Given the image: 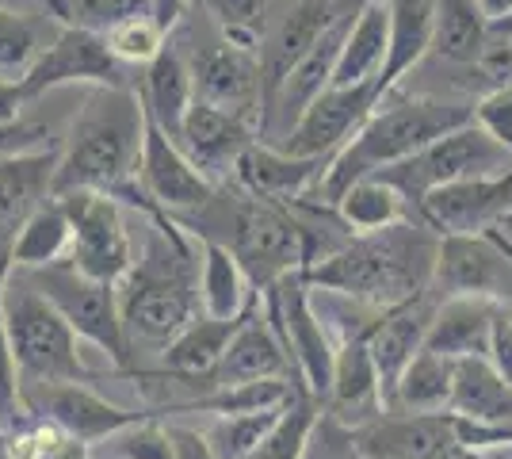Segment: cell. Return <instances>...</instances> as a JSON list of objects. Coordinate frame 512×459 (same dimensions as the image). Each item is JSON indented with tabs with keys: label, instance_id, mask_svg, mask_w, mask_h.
<instances>
[{
	"label": "cell",
	"instance_id": "cell-1",
	"mask_svg": "<svg viewBox=\"0 0 512 459\" xmlns=\"http://www.w3.org/2000/svg\"><path fill=\"white\" fill-rule=\"evenodd\" d=\"M440 234L417 219L394 222L375 234H352L341 249L306 268V284L352 303L390 310L432 291Z\"/></svg>",
	"mask_w": 512,
	"mask_h": 459
},
{
	"label": "cell",
	"instance_id": "cell-2",
	"mask_svg": "<svg viewBox=\"0 0 512 459\" xmlns=\"http://www.w3.org/2000/svg\"><path fill=\"white\" fill-rule=\"evenodd\" d=\"M150 234L142 257H134V268L119 284V314L127 329L130 349L165 352L203 314L199 306V261L184 226L172 219L169 211L146 215Z\"/></svg>",
	"mask_w": 512,
	"mask_h": 459
},
{
	"label": "cell",
	"instance_id": "cell-3",
	"mask_svg": "<svg viewBox=\"0 0 512 459\" xmlns=\"http://www.w3.org/2000/svg\"><path fill=\"white\" fill-rule=\"evenodd\" d=\"M176 222L199 234V241L226 245L241 261L256 291H268L283 276L306 272V264H310L306 222L295 219L291 207H283V203L245 192L237 180L218 184L207 207H199L192 215H176Z\"/></svg>",
	"mask_w": 512,
	"mask_h": 459
},
{
	"label": "cell",
	"instance_id": "cell-4",
	"mask_svg": "<svg viewBox=\"0 0 512 459\" xmlns=\"http://www.w3.org/2000/svg\"><path fill=\"white\" fill-rule=\"evenodd\" d=\"M467 123H474V104H467V100H436V96H398V92H386L383 104L371 111V119L333 157V165H329L325 180L318 184L314 199H318L321 207H333L356 180L383 173V169L406 161L417 150L432 146L436 138L459 131Z\"/></svg>",
	"mask_w": 512,
	"mask_h": 459
},
{
	"label": "cell",
	"instance_id": "cell-5",
	"mask_svg": "<svg viewBox=\"0 0 512 459\" xmlns=\"http://www.w3.org/2000/svg\"><path fill=\"white\" fill-rule=\"evenodd\" d=\"M146 142V108L134 88H92L65 138L54 176V196L92 188L115 192L138 176Z\"/></svg>",
	"mask_w": 512,
	"mask_h": 459
},
{
	"label": "cell",
	"instance_id": "cell-6",
	"mask_svg": "<svg viewBox=\"0 0 512 459\" xmlns=\"http://www.w3.org/2000/svg\"><path fill=\"white\" fill-rule=\"evenodd\" d=\"M4 322H8L23 383H92L96 379L85 368L77 329L16 268L4 280Z\"/></svg>",
	"mask_w": 512,
	"mask_h": 459
},
{
	"label": "cell",
	"instance_id": "cell-7",
	"mask_svg": "<svg viewBox=\"0 0 512 459\" xmlns=\"http://www.w3.org/2000/svg\"><path fill=\"white\" fill-rule=\"evenodd\" d=\"M512 169V150H505L497 138L482 131L478 123H467L459 131L436 138L432 146L417 150L413 157L398 161L383 169V176L390 188H398L409 207V219L421 222V207L425 199L455 180H470V176H493V173H509Z\"/></svg>",
	"mask_w": 512,
	"mask_h": 459
},
{
	"label": "cell",
	"instance_id": "cell-8",
	"mask_svg": "<svg viewBox=\"0 0 512 459\" xmlns=\"http://www.w3.org/2000/svg\"><path fill=\"white\" fill-rule=\"evenodd\" d=\"M23 276L58 306V314L77 329L81 341L96 345L123 372H130V352L134 349H130L123 314H119V287L104 284V280H92L73 261L46 264V268L23 272Z\"/></svg>",
	"mask_w": 512,
	"mask_h": 459
},
{
	"label": "cell",
	"instance_id": "cell-9",
	"mask_svg": "<svg viewBox=\"0 0 512 459\" xmlns=\"http://www.w3.org/2000/svg\"><path fill=\"white\" fill-rule=\"evenodd\" d=\"M432 291L440 299L474 295L512 303V215L482 234H440Z\"/></svg>",
	"mask_w": 512,
	"mask_h": 459
},
{
	"label": "cell",
	"instance_id": "cell-10",
	"mask_svg": "<svg viewBox=\"0 0 512 459\" xmlns=\"http://www.w3.org/2000/svg\"><path fill=\"white\" fill-rule=\"evenodd\" d=\"M268 322L276 326L283 345L295 360L302 391H310L321 406L333 391V368H337V345L329 341V329L321 326V310L310 299V284L302 272L283 276L276 287L264 291Z\"/></svg>",
	"mask_w": 512,
	"mask_h": 459
},
{
	"label": "cell",
	"instance_id": "cell-11",
	"mask_svg": "<svg viewBox=\"0 0 512 459\" xmlns=\"http://www.w3.org/2000/svg\"><path fill=\"white\" fill-rule=\"evenodd\" d=\"M58 199L73 226V245L65 261H73L92 280L119 287L123 276L134 268V245H130L119 199L107 192H92V188L62 192Z\"/></svg>",
	"mask_w": 512,
	"mask_h": 459
},
{
	"label": "cell",
	"instance_id": "cell-12",
	"mask_svg": "<svg viewBox=\"0 0 512 459\" xmlns=\"http://www.w3.org/2000/svg\"><path fill=\"white\" fill-rule=\"evenodd\" d=\"M65 85H92V88H134L127 66L111 54L104 35L62 27L58 39L39 54V62L20 81L27 100H39L43 92Z\"/></svg>",
	"mask_w": 512,
	"mask_h": 459
},
{
	"label": "cell",
	"instance_id": "cell-13",
	"mask_svg": "<svg viewBox=\"0 0 512 459\" xmlns=\"http://www.w3.org/2000/svg\"><path fill=\"white\" fill-rule=\"evenodd\" d=\"M23 406L31 417H46L62 433L85 440V444L119 437L123 429L153 417L107 402L104 394H96L88 383H23Z\"/></svg>",
	"mask_w": 512,
	"mask_h": 459
},
{
	"label": "cell",
	"instance_id": "cell-14",
	"mask_svg": "<svg viewBox=\"0 0 512 459\" xmlns=\"http://www.w3.org/2000/svg\"><path fill=\"white\" fill-rule=\"evenodd\" d=\"M356 452L363 459H459L467 456L459 425L451 410L436 414H406V410H386L375 421L352 429Z\"/></svg>",
	"mask_w": 512,
	"mask_h": 459
},
{
	"label": "cell",
	"instance_id": "cell-15",
	"mask_svg": "<svg viewBox=\"0 0 512 459\" xmlns=\"http://www.w3.org/2000/svg\"><path fill=\"white\" fill-rule=\"evenodd\" d=\"M195 77V100L211 104V108L234 111L241 119L256 123L264 119V77H260V58L249 46H237L230 39L207 43L195 50L192 58Z\"/></svg>",
	"mask_w": 512,
	"mask_h": 459
},
{
	"label": "cell",
	"instance_id": "cell-16",
	"mask_svg": "<svg viewBox=\"0 0 512 459\" xmlns=\"http://www.w3.org/2000/svg\"><path fill=\"white\" fill-rule=\"evenodd\" d=\"M379 104H383L379 85H329L302 111V119L279 142V150L295 153V157H337Z\"/></svg>",
	"mask_w": 512,
	"mask_h": 459
},
{
	"label": "cell",
	"instance_id": "cell-17",
	"mask_svg": "<svg viewBox=\"0 0 512 459\" xmlns=\"http://www.w3.org/2000/svg\"><path fill=\"white\" fill-rule=\"evenodd\" d=\"M383 318V310H367L352 329H344L337 345V368H333V391L325 402V414L344 421L348 429H360L383 414V383L371 356V329Z\"/></svg>",
	"mask_w": 512,
	"mask_h": 459
},
{
	"label": "cell",
	"instance_id": "cell-18",
	"mask_svg": "<svg viewBox=\"0 0 512 459\" xmlns=\"http://www.w3.org/2000/svg\"><path fill=\"white\" fill-rule=\"evenodd\" d=\"M138 184L172 219L207 207L218 192V184L195 169L192 157L180 150V142L161 131L150 115H146V142H142V161H138Z\"/></svg>",
	"mask_w": 512,
	"mask_h": 459
},
{
	"label": "cell",
	"instance_id": "cell-19",
	"mask_svg": "<svg viewBox=\"0 0 512 459\" xmlns=\"http://www.w3.org/2000/svg\"><path fill=\"white\" fill-rule=\"evenodd\" d=\"M512 215V169L470 176L436 188L421 207V222L436 234H482Z\"/></svg>",
	"mask_w": 512,
	"mask_h": 459
},
{
	"label": "cell",
	"instance_id": "cell-20",
	"mask_svg": "<svg viewBox=\"0 0 512 459\" xmlns=\"http://www.w3.org/2000/svg\"><path fill=\"white\" fill-rule=\"evenodd\" d=\"M256 379H291V383H299L295 360H291V352H287L283 337L276 333V326L268 322V310H264L260 299H256V306L245 318V326L237 329V337L230 341L226 356L203 379L199 391H226V387H241V383H256Z\"/></svg>",
	"mask_w": 512,
	"mask_h": 459
},
{
	"label": "cell",
	"instance_id": "cell-21",
	"mask_svg": "<svg viewBox=\"0 0 512 459\" xmlns=\"http://www.w3.org/2000/svg\"><path fill=\"white\" fill-rule=\"evenodd\" d=\"M176 142H180V150L192 157V165L207 180L230 184L245 150L256 142V123L241 119L234 111L211 108V104L195 100Z\"/></svg>",
	"mask_w": 512,
	"mask_h": 459
},
{
	"label": "cell",
	"instance_id": "cell-22",
	"mask_svg": "<svg viewBox=\"0 0 512 459\" xmlns=\"http://www.w3.org/2000/svg\"><path fill=\"white\" fill-rule=\"evenodd\" d=\"M58 157V146L23 157H0V276L12 272V245L20 226L54 196Z\"/></svg>",
	"mask_w": 512,
	"mask_h": 459
},
{
	"label": "cell",
	"instance_id": "cell-23",
	"mask_svg": "<svg viewBox=\"0 0 512 459\" xmlns=\"http://www.w3.org/2000/svg\"><path fill=\"white\" fill-rule=\"evenodd\" d=\"M436 306L440 295L425 291L409 303H398L383 310V318L371 329V356H375V368H379V383H383V406H390V394L398 387V379L413 364L417 352H425L428 329L436 318Z\"/></svg>",
	"mask_w": 512,
	"mask_h": 459
},
{
	"label": "cell",
	"instance_id": "cell-24",
	"mask_svg": "<svg viewBox=\"0 0 512 459\" xmlns=\"http://www.w3.org/2000/svg\"><path fill=\"white\" fill-rule=\"evenodd\" d=\"M333 165V157H295V153L279 150V146H260L253 142L241 165H237L234 180L253 192L260 199H272V203H299V199H310L318 192V184L325 180Z\"/></svg>",
	"mask_w": 512,
	"mask_h": 459
},
{
	"label": "cell",
	"instance_id": "cell-25",
	"mask_svg": "<svg viewBox=\"0 0 512 459\" xmlns=\"http://www.w3.org/2000/svg\"><path fill=\"white\" fill-rule=\"evenodd\" d=\"M256 299H260V291H256ZM256 299L249 303V310L256 306ZM249 310L241 314V318H211V314H199L195 322H188V329L172 341L169 349L161 352V368H153V372H142L146 375H157V379H172V383H188V387H203V379L218 368V360L226 356L230 349V341L237 337V329L245 326V318H249Z\"/></svg>",
	"mask_w": 512,
	"mask_h": 459
},
{
	"label": "cell",
	"instance_id": "cell-26",
	"mask_svg": "<svg viewBox=\"0 0 512 459\" xmlns=\"http://www.w3.org/2000/svg\"><path fill=\"white\" fill-rule=\"evenodd\" d=\"M501 303L490 299H474V295H455V299H440L436 318L428 329V352H440L448 360H467V356H490L493 318H497Z\"/></svg>",
	"mask_w": 512,
	"mask_h": 459
},
{
	"label": "cell",
	"instance_id": "cell-27",
	"mask_svg": "<svg viewBox=\"0 0 512 459\" xmlns=\"http://www.w3.org/2000/svg\"><path fill=\"white\" fill-rule=\"evenodd\" d=\"M138 96H142V108L153 123L169 138H180V127L195 104L192 62L180 54V46L169 43L146 66V77L138 81Z\"/></svg>",
	"mask_w": 512,
	"mask_h": 459
},
{
	"label": "cell",
	"instance_id": "cell-28",
	"mask_svg": "<svg viewBox=\"0 0 512 459\" xmlns=\"http://www.w3.org/2000/svg\"><path fill=\"white\" fill-rule=\"evenodd\" d=\"M386 8H390V54L379 73L383 96L421 66L436 43V0H386Z\"/></svg>",
	"mask_w": 512,
	"mask_h": 459
},
{
	"label": "cell",
	"instance_id": "cell-29",
	"mask_svg": "<svg viewBox=\"0 0 512 459\" xmlns=\"http://www.w3.org/2000/svg\"><path fill=\"white\" fill-rule=\"evenodd\" d=\"M386 54H390V8H386V0H363V8L348 27L333 85H379Z\"/></svg>",
	"mask_w": 512,
	"mask_h": 459
},
{
	"label": "cell",
	"instance_id": "cell-30",
	"mask_svg": "<svg viewBox=\"0 0 512 459\" xmlns=\"http://www.w3.org/2000/svg\"><path fill=\"white\" fill-rule=\"evenodd\" d=\"M451 414L512 425V379L497 372L490 356H467L455 360V391H451Z\"/></svg>",
	"mask_w": 512,
	"mask_h": 459
},
{
	"label": "cell",
	"instance_id": "cell-31",
	"mask_svg": "<svg viewBox=\"0 0 512 459\" xmlns=\"http://www.w3.org/2000/svg\"><path fill=\"white\" fill-rule=\"evenodd\" d=\"M199 306L211 318H241L256 299L245 268L218 241H199Z\"/></svg>",
	"mask_w": 512,
	"mask_h": 459
},
{
	"label": "cell",
	"instance_id": "cell-32",
	"mask_svg": "<svg viewBox=\"0 0 512 459\" xmlns=\"http://www.w3.org/2000/svg\"><path fill=\"white\" fill-rule=\"evenodd\" d=\"M486 46H490V16L478 0H436L432 54H440L448 66L470 69Z\"/></svg>",
	"mask_w": 512,
	"mask_h": 459
},
{
	"label": "cell",
	"instance_id": "cell-33",
	"mask_svg": "<svg viewBox=\"0 0 512 459\" xmlns=\"http://www.w3.org/2000/svg\"><path fill=\"white\" fill-rule=\"evenodd\" d=\"M69 245H73L69 215H65L62 199L50 196L20 226L16 245H12V268L16 272H35V268H46V264H58L69 257Z\"/></svg>",
	"mask_w": 512,
	"mask_h": 459
},
{
	"label": "cell",
	"instance_id": "cell-34",
	"mask_svg": "<svg viewBox=\"0 0 512 459\" xmlns=\"http://www.w3.org/2000/svg\"><path fill=\"white\" fill-rule=\"evenodd\" d=\"M451 391H455V360L440 356V352H417L398 387L390 394L386 410H406V414H436L448 410ZM383 410V414H386Z\"/></svg>",
	"mask_w": 512,
	"mask_h": 459
},
{
	"label": "cell",
	"instance_id": "cell-35",
	"mask_svg": "<svg viewBox=\"0 0 512 459\" xmlns=\"http://www.w3.org/2000/svg\"><path fill=\"white\" fill-rule=\"evenodd\" d=\"M337 219L352 230V234H375L394 222L409 219V207L398 188H390L383 176H363L356 180L337 203H333Z\"/></svg>",
	"mask_w": 512,
	"mask_h": 459
},
{
	"label": "cell",
	"instance_id": "cell-36",
	"mask_svg": "<svg viewBox=\"0 0 512 459\" xmlns=\"http://www.w3.org/2000/svg\"><path fill=\"white\" fill-rule=\"evenodd\" d=\"M321 414H325V406L318 398L310 391H299L279 410L276 425L268 429V437L260 440V448L249 459H306Z\"/></svg>",
	"mask_w": 512,
	"mask_h": 459
},
{
	"label": "cell",
	"instance_id": "cell-37",
	"mask_svg": "<svg viewBox=\"0 0 512 459\" xmlns=\"http://www.w3.org/2000/svg\"><path fill=\"white\" fill-rule=\"evenodd\" d=\"M43 4L62 27L96 31V35H107L115 23L130 20V16L153 12V0H43Z\"/></svg>",
	"mask_w": 512,
	"mask_h": 459
},
{
	"label": "cell",
	"instance_id": "cell-38",
	"mask_svg": "<svg viewBox=\"0 0 512 459\" xmlns=\"http://www.w3.org/2000/svg\"><path fill=\"white\" fill-rule=\"evenodd\" d=\"M283 410V406H279ZM279 410H256V414H230L214 417V425L207 429L214 456L218 459H249L260 448V440L268 437V429L276 425Z\"/></svg>",
	"mask_w": 512,
	"mask_h": 459
},
{
	"label": "cell",
	"instance_id": "cell-39",
	"mask_svg": "<svg viewBox=\"0 0 512 459\" xmlns=\"http://www.w3.org/2000/svg\"><path fill=\"white\" fill-rule=\"evenodd\" d=\"M199 4L222 27V39L249 46V50L260 46V35H264V27L272 20V8H276V0H199Z\"/></svg>",
	"mask_w": 512,
	"mask_h": 459
},
{
	"label": "cell",
	"instance_id": "cell-40",
	"mask_svg": "<svg viewBox=\"0 0 512 459\" xmlns=\"http://www.w3.org/2000/svg\"><path fill=\"white\" fill-rule=\"evenodd\" d=\"M104 39L123 66H150L153 58L169 46V31L157 23L153 12H146V16H130V20L115 23Z\"/></svg>",
	"mask_w": 512,
	"mask_h": 459
},
{
	"label": "cell",
	"instance_id": "cell-41",
	"mask_svg": "<svg viewBox=\"0 0 512 459\" xmlns=\"http://www.w3.org/2000/svg\"><path fill=\"white\" fill-rule=\"evenodd\" d=\"M43 50L46 46H39V27L35 23L20 12H12V8H0V77L23 81Z\"/></svg>",
	"mask_w": 512,
	"mask_h": 459
},
{
	"label": "cell",
	"instance_id": "cell-42",
	"mask_svg": "<svg viewBox=\"0 0 512 459\" xmlns=\"http://www.w3.org/2000/svg\"><path fill=\"white\" fill-rule=\"evenodd\" d=\"M4 280L0 276V429L12 433L27 421V406H23V375L12 352V337H8V322H4Z\"/></svg>",
	"mask_w": 512,
	"mask_h": 459
},
{
	"label": "cell",
	"instance_id": "cell-43",
	"mask_svg": "<svg viewBox=\"0 0 512 459\" xmlns=\"http://www.w3.org/2000/svg\"><path fill=\"white\" fill-rule=\"evenodd\" d=\"M111 440H115V459H172L169 425H161L157 414L130 425Z\"/></svg>",
	"mask_w": 512,
	"mask_h": 459
},
{
	"label": "cell",
	"instance_id": "cell-44",
	"mask_svg": "<svg viewBox=\"0 0 512 459\" xmlns=\"http://www.w3.org/2000/svg\"><path fill=\"white\" fill-rule=\"evenodd\" d=\"M69 433H62L46 417H27L20 429L8 433V456L12 459H46Z\"/></svg>",
	"mask_w": 512,
	"mask_h": 459
},
{
	"label": "cell",
	"instance_id": "cell-45",
	"mask_svg": "<svg viewBox=\"0 0 512 459\" xmlns=\"http://www.w3.org/2000/svg\"><path fill=\"white\" fill-rule=\"evenodd\" d=\"M470 73L478 77L474 85L482 88V96L493 88L512 85V35H490V46L482 50V58L470 66Z\"/></svg>",
	"mask_w": 512,
	"mask_h": 459
},
{
	"label": "cell",
	"instance_id": "cell-46",
	"mask_svg": "<svg viewBox=\"0 0 512 459\" xmlns=\"http://www.w3.org/2000/svg\"><path fill=\"white\" fill-rule=\"evenodd\" d=\"M474 123L490 138H497L505 150H512V85L478 96L474 100Z\"/></svg>",
	"mask_w": 512,
	"mask_h": 459
},
{
	"label": "cell",
	"instance_id": "cell-47",
	"mask_svg": "<svg viewBox=\"0 0 512 459\" xmlns=\"http://www.w3.org/2000/svg\"><path fill=\"white\" fill-rule=\"evenodd\" d=\"M306 459H363L356 452V437H352V429L337 421L333 414H321L318 421V433L310 440V452Z\"/></svg>",
	"mask_w": 512,
	"mask_h": 459
},
{
	"label": "cell",
	"instance_id": "cell-48",
	"mask_svg": "<svg viewBox=\"0 0 512 459\" xmlns=\"http://www.w3.org/2000/svg\"><path fill=\"white\" fill-rule=\"evenodd\" d=\"M46 127L43 123H0V157H23V153H39V150H54L46 142Z\"/></svg>",
	"mask_w": 512,
	"mask_h": 459
},
{
	"label": "cell",
	"instance_id": "cell-49",
	"mask_svg": "<svg viewBox=\"0 0 512 459\" xmlns=\"http://www.w3.org/2000/svg\"><path fill=\"white\" fill-rule=\"evenodd\" d=\"M490 364L497 372L512 379V310L501 306L493 318V337H490Z\"/></svg>",
	"mask_w": 512,
	"mask_h": 459
},
{
	"label": "cell",
	"instance_id": "cell-50",
	"mask_svg": "<svg viewBox=\"0 0 512 459\" xmlns=\"http://www.w3.org/2000/svg\"><path fill=\"white\" fill-rule=\"evenodd\" d=\"M169 437L172 459H218L207 433H195V429H184V425H169Z\"/></svg>",
	"mask_w": 512,
	"mask_h": 459
},
{
	"label": "cell",
	"instance_id": "cell-51",
	"mask_svg": "<svg viewBox=\"0 0 512 459\" xmlns=\"http://www.w3.org/2000/svg\"><path fill=\"white\" fill-rule=\"evenodd\" d=\"M31 100L23 96L20 81H8V77H0V123H16L23 119V108H27Z\"/></svg>",
	"mask_w": 512,
	"mask_h": 459
},
{
	"label": "cell",
	"instance_id": "cell-52",
	"mask_svg": "<svg viewBox=\"0 0 512 459\" xmlns=\"http://www.w3.org/2000/svg\"><path fill=\"white\" fill-rule=\"evenodd\" d=\"M46 459H92V444H85V440H73V437H65L54 452Z\"/></svg>",
	"mask_w": 512,
	"mask_h": 459
},
{
	"label": "cell",
	"instance_id": "cell-53",
	"mask_svg": "<svg viewBox=\"0 0 512 459\" xmlns=\"http://www.w3.org/2000/svg\"><path fill=\"white\" fill-rule=\"evenodd\" d=\"M482 8H486V16H490V23L493 20H501V16H509L512 12V0H478Z\"/></svg>",
	"mask_w": 512,
	"mask_h": 459
},
{
	"label": "cell",
	"instance_id": "cell-54",
	"mask_svg": "<svg viewBox=\"0 0 512 459\" xmlns=\"http://www.w3.org/2000/svg\"><path fill=\"white\" fill-rule=\"evenodd\" d=\"M490 35H512V12H509V16H501V20L490 23Z\"/></svg>",
	"mask_w": 512,
	"mask_h": 459
},
{
	"label": "cell",
	"instance_id": "cell-55",
	"mask_svg": "<svg viewBox=\"0 0 512 459\" xmlns=\"http://www.w3.org/2000/svg\"><path fill=\"white\" fill-rule=\"evenodd\" d=\"M0 459H12L8 456V433L4 429H0Z\"/></svg>",
	"mask_w": 512,
	"mask_h": 459
},
{
	"label": "cell",
	"instance_id": "cell-56",
	"mask_svg": "<svg viewBox=\"0 0 512 459\" xmlns=\"http://www.w3.org/2000/svg\"><path fill=\"white\" fill-rule=\"evenodd\" d=\"M459 459H482V456H470V452H467V456H459Z\"/></svg>",
	"mask_w": 512,
	"mask_h": 459
},
{
	"label": "cell",
	"instance_id": "cell-57",
	"mask_svg": "<svg viewBox=\"0 0 512 459\" xmlns=\"http://www.w3.org/2000/svg\"><path fill=\"white\" fill-rule=\"evenodd\" d=\"M509 459H512V448H509Z\"/></svg>",
	"mask_w": 512,
	"mask_h": 459
}]
</instances>
